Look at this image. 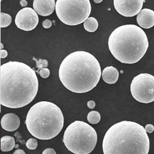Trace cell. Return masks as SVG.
I'll use <instances>...</instances> for the list:
<instances>
[{
  "label": "cell",
  "instance_id": "1",
  "mask_svg": "<svg viewBox=\"0 0 154 154\" xmlns=\"http://www.w3.org/2000/svg\"><path fill=\"white\" fill-rule=\"evenodd\" d=\"M38 80L30 66L18 61H9L0 67V103L17 109L27 106L36 97Z\"/></svg>",
  "mask_w": 154,
  "mask_h": 154
},
{
  "label": "cell",
  "instance_id": "2",
  "mask_svg": "<svg viewBox=\"0 0 154 154\" xmlns=\"http://www.w3.org/2000/svg\"><path fill=\"white\" fill-rule=\"evenodd\" d=\"M99 62L89 52L77 51L66 57L59 68L62 85L71 92L82 94L93 90L101 76Z\"/></svg>",
  "mask_w": 154,
  "mask_h": 154
},
{
  "label": "cell",
  "instance_id": "3",
  "mask_svg": "<svg viewBox=\"0 0 154 154\" xmlns=\"http://www.w3.org/2000/svg\"><path fill=\"white\" fill-rule=\"evenodd\" d=\"M104 154H148L149 139L137 122L123 121L113 125L103 140Z\"/></svg>",
  "mask_w": 154,
  "mask_h": 154
},
{
  "label": "cell",
  "instance_id": "4",
  "mask_svg": "<svg viewBox=\"0 0 154 154\" xmlns=\"http://www.w3.org/2000/svg\"><path fill=\"white\" fill-rule=\"evenodd\" d=\"M108 45L111 53L118 61L134 64L146 54L149 42L141 28L135 24H126L113 31L108 38Z\"/></svg>",
  "mask_w": 154,
  "mask_h": 154
},
{
  "label": "cell",
  "instance_id": "5",
  "mask_svg": "<svg viewBox=\"0 0 154 154\" xmlns=\"http://www.w3.org/2000/svg\"><path fill=\"white\" fill-rule=\"evenodd\" d=\"M64 115L59 107L50 101L38 102L28 112L25 125L34 137L50 140L56 137L64 127Z\"/></svg>",
  "mask_w": 154,
  "mask_h": 154
},
{
  "label": "cell",
  "instance_id": "6",
  "mask_svg": "<svg viewBox=\"0 0 154 154\" xmlns=\"http://www.w3.org/2000/svg\"><path fill=\"white\" fill-rule=\"evenodd\" d=\"M97 134L95 129L86 122L75 121L64 132L63 142L74 154H89L95 148Z\"/></svg>",
  "mask_w": 154,
  "mask_h": 154
},
{
  "label": "cell",
  "instance_id": "7",
  "mask_svg": "<svg viewBox=\"0 0 154 154\" xmlns=\"http://www.w3.org/2000/svg\"><path fill=\"white\" fill-rule=\"evenodd\" d=\"M55 10L63 23L75 26L89 18L91 5L89 0H57Z\"/></svg>",
  "mask_w": 154,
  "mask_h": 154
},
{
  "label": "cell",
  "instance_id": "8",
  "mask_svg": "<svg viewBox=\"0 0 154 154\" xmlns=\"http://www.w3.org/2000/svg\"><path fill=\"white\" fill-rule=\"evenodd\" d=\"M133 97L140 103H149L154 101V76L142 73L133 79L130 85Z\"/></svg>",
  "mask_w": 154,
  "mask_h": 154
},
{
  "label": "cell",
  "instance_id": "9",
  "mask_svg": "<svg viewBox=\"0 0 154 154\" xmlns=\"http://www.w3.org/2000/svg\"><path fill=\"white\" fill-rule=\"evenodd\" d=\"M15 23L16 26L24 31H30L35 29L38 24V16L35 10L25 8L17 13Z\"/></svg>",
  "mask_w": 154,
  "mask_h": 154
},
{
  "label": "cell",
  "instance_id": "10",
  "mask_svg": "<svg viewBox=\"0 0 154 154\" xmlns=\"http://www.w3.org/2000/svg\"><path fill=\"white\" fill-rule=\"evenodd\" d=\"M144 0H114V7L121 15L134 17L141 11Z\"/></svg>",
  "mask_w": 154,
  "mask_h": 154
},
{
  "label": "cell",
  "instance_id": "11",
  "mask_svg": "<svg viewBox=\"0 0 154 154\" xmlns=\"http://www.w3.org/2000/svg\"><path fill=\"white\" fill-rule=\"evenodd\" d=\"M33 8L38 15L49 16L56 9L55 0H34Z\"/></svg>",
  "mask_w": 154,
  "mask_h": 154
},
{
  "label": "cell",
  "instance_id": "12",
  "mask_svg": "<svg viewBox=\"0 0 154 154\" xmlns=\"http://www.w3.org/2000/svg\"><path fill=\"white\" fill-rule=\"evenodd\" d=\"M136 19L140 26L146 29H150L154 26V11L149 9H142Z\"/></svg>",
  "mask_w": 154,
  "mask_h": 154
},
{
  "label": "cell",
  "instance_id": "13",
  "mask_svg": "<svg viewBox=\"0 0 154 154\" xmlns=\"http://www.w3.org/2000/svg\"><path fill=\"white\" fill-rule=\"evenodd\" d=\"M20 119L14 113H8L3 115L1 120L2 127L5 131L13 132L16 131L20 126Z\"/></svg>",
  "mask_w": 154,
  "mask_h": 154
},
{
  "label": "cell",
  "instance_id": "14",
  "mask_svg": "<svg viewBox=\"0 0 154 154\" xmlns=\"http://www.w3.org/2000/svg\"><path fill=\"white\" fill-rule=\"evenodd\" d=\"M102 78L104 82L109 85L115 84L118 79L119 72L118 70L113 66H107L102 72Z\"/></svg>",
  "mask_w": 154,
  "mask_h": 154
},
{
  "label": "cell",
  "instance_id": "15",
  "mask_svg": "<svg viewBox=\"0 0 154 154\" xmlns=\"http://www.w3.org/2000/svg\"><path fill=\"white\" fill-rule=\"evenodd\" d=\"M15 138L10 136H5L1 138V149L2 152H9L15 148Z\"/></svg>",
  "mask_w": 154,
  "mask_h": 154
},
{
  "label": "cell",
  "instance_id": "16",
  "mask_svg": "<svg viewBox=\"0 0 154 154\" xmlns=\"http://www.w3.org/2000/svg\"><path fill=\"white\" fill-rule=\"evenodd\" d=\"M84 29L87 30V32H95L98 29L99 23L97 19L94 17H89L83 23Z\"/></svg>",
  "mask_w": 154,
  "mask_h": 154
},
{
  "label": "cell",
  "instance_id": "17",
  "mask_svg": "<svg viewBox=\"0 0 154 154\" xmlns=\"http://www.w3.org/2000/svg\"><path fill=\"white\" fill-rule=\"evenodd\" d=\"M0 18H1V21H0L1 28H5L11 24L12 18L11 15H9V14L1 13V14H0Z\"/></svg>",
  "mask_w": 154,
  "mask_h": 154
},
{
  "label": "cell",
  "instance_id": "18",
  "mask_svg": "<svg viewBox=\"0 0 154 154\" xmlns=\"http://www.w3.org/2000/svg\"><path fill=\"white\" fill-rule=\"evenodd\" d=\"M101 120V115L98 111H92L87 115V121L91 124H97Z\"/></svg>",
  "mask_w": 154,
  "mask_h": 154
},
{
  "label": "cell",
  "instance_id": "19",
  "mask_svg": "<svg viewBox=\"0 0 154 154\" xmlns=\"http://www.w3.org/2000/svg\"><path fill=\"white\" fill-rule=\"evenodd\" d=\"M26 146L29 149H35L38 146V142L36 139L30 138L27 142Z\"/></svg>",
  "mask_w": 154,
  "mask_h": 154
},
{
  "label": "cell",
  "instance_id": "20",
  "mask_svg": "<svg viewBox=\"0 0 154 154\" xmlns=\"http://www.w3.org/2000/svg\"><path fill=\"white\" fill-rule=\"evenodd\" d=\"M34 60L37 61V67L38 69H43V68H47L48 66V61L47 60H44V59H39L37 61V59L34 58Z\"/></svg>",
  "mask_w": 154,
  "mask_h": 154
},
{
  "label": "cell",
  "instance_id": "21",
  "mask_svg": "<svg viewBox=\"0 0 154 154\" xmlns=\"http://www.w3.org/2000/svg\"><path fill=\"white\" fill-rule=\"evenodd\" d=\"M50 70L48 68H43L39 71V75L43 79H47L48 77L50 76Z\"/></svg>",
  "mask_w": 154,
  "mask_h": 154
},
{
  "label": "cell",
  "instance_id": "22",
  "mask_svg": "<svg viewBox=\"0 0 154 154\" xmlns=\"http://www.w3.org/2000/svg\"><path fill=\"white\" fill-rule=\"evenodd\" d=\"M52 25V23L51 20L49 19H46L44 20L43 22V26L44 28V29H49L50 28Z\"/></svg>",
  "mask_w": 154,
  "mask_h": 154
},
{
  "label": "cell",
  "instance_id": "23",
  "mask_svg": "<svg viewBox=\"0 0 154 154\" xmlns=\"http://www.w3.org/2000/svg\"><path fill=\"white\" fill-rule=\"evenodd\" d=\"M145 129H146V131L148 133H152L154 131V127H153V125H152L151 124H149V125H147L146 126Z\"/></svg>",
  "mask_w": 154,
  "mask_h": 154
},
{
  "label": "cell",
  "instance_id": "24",
  "mask_svg": "<svg viewBox=\"0 0 154 154\" xmlns=\"http://www.w3.org/2000/svg\"><path fill=\"white\" fill-rule=\"evenodd\" d=\"M42 154H56L55 150L52 148H47L44 149Z\"/></svg>",
  "mask_w": 154,
  "mask_h": 154
},
{
  "label": "cell",
  "instance_id": "25",
  "mask_svg": "<svg viewBox=\"0 0 154 154\" xmlns=\"http://www.w3.org/2000/svg\"><path fill=\"white\" fill-rule=\"evenodd\" d=\"M8 51L5 50H1L0 51V57H1L2 59H4L7 56H8Z\"/></svg>",
  "mask_w": 154,
  "mask_h": 154
},
{
  "label": "cell",
  "instance_id": "26",
  "mask_svg": "<svg viewBox=\"0 0 154 154\" xmlns=\"http://www.w3.org/2000/svg\"><path fill=\"white\" fill-rule=\"evenodd\" d=\"M87 106L90 109H93L94 107H95V103L94 101H89L87 102Z\"/></svg>",
  "mask_w": 154,
  "mask_h": 154
},
{
  "label": "cell",
  "instance_id": "27",
  "mask_svg": "<svg viewBox=\"0 0 154 154\" xmlns=\"http://www.w3.org/2000/svg\"><path fill=\"white\" fill-rule=\"evenodd\" d=\"M13 154H26V153L24 152V150L21 149H16L15 151L13 152Z\"/></svg>",
  "mask_w": 154,
  "mask_h": 154
},
{
  "label": "cell",
  "instance_id": "28",
  "mask_svg": "<svg viewBox=\"0 0 154 154\" xmlns=\"http://www.w3.org/2000/svg\"><path fill=\"white\" fill-rule=\"evenodd\" d=\"M20 4L22 7H23V8H25V7L27 5L28 3L26 0H21V1H20Z\"/></svg>",
  "mask_w": 154,
  "mask_h": 154
},
{
  "label": "cell",
  "instance_id": "29",
  "mask_svg": "<svg viewBox=\"0 0 154 154\" xmlns=\"http://www.w3.org/2000/svg\"><path fill=\"white\" fill-rule=\"evenodd\" d=\"M94 2L96 3H99L101 2H103V0H93Z\"/></svg>",
  "mask_w": 154,
  "mask_h": 154
},
{
  "label": "cell",
  "instance_id": "30",
  "mask_svg": "<svg viewBox=\"0 0 154 154\" xmlns=\"http://www.w3.org/2000/svg\"><path fill=\"white\" fill-rule=\"evenodd\" d=\"M3 44H1V49H2V50L3 49Z\"/></svg>",
  "mask_w": 154,
  "mask_h": 154
}]
</instances>
